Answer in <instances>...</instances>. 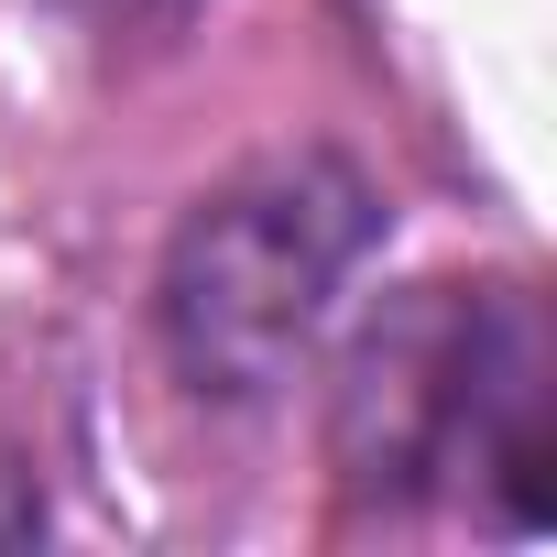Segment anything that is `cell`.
I'll use <instances>...</instances> for the list:
<instances>
[{
	"label": "cell",
	"instance_id": "7a4b0ae2",
	"mask_svg": "<svg viewBox=\"0 0 557 557\" xmlns=\"http://www.w3.org/2000/svg\"><path fill=\"white\" fill-rule=\"evenodd\" d=\"M535 405H546L535 318L513 296L426 285L394 329L361 339L350 394H339V459L361 481H383V470H459V459L535 481V459H546Z\"/></svg>",
	"mask_w": 557,
	"mask_h": 557
},
{
	"label": "cell",
	"instance_id": "3957f363",
	"mask_svg": "<svg viewBox=\"0 0 557 557\" xmlns=\"http://www.w3.org/2000/svg\"><path fill=\"white\" fill-rule=\"evenodd\" d=\"M34 524H45V503H34V481H23V470H0V546H23Z\"/></svg>",
	"mask_w": 557,
	"mask_h": 557
},
{
	"label": "cell",
	"instance_id": "6da1fadb",
	"mask_svg": "<svg viewBox=\"0 0 557 557\" xmlns=\"http://www.w3.org/2000/svg\"><path fill=\"white\" fill-rule=\"evenodd\" d=\"M372 186L339 153H273L230 175L164 251V350L197 394H273L318 339L339 273L372 251Z\"/></svg>",
	"mask_w": 557,
	"mask_h": 557
}]
</instances>
